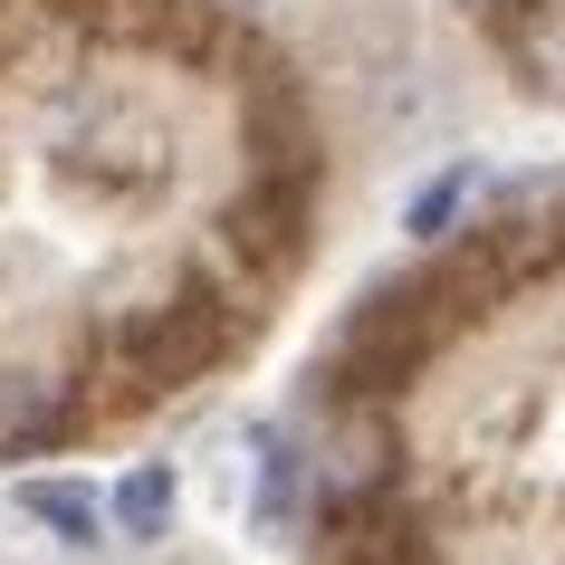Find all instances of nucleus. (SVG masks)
Segmentation results:
<instances>
[{
  "instance_id": "nucleus-7",
  "label": "nucleus",
  "mask_w": 565,
  "mask_h": 565,
  "mask_svg": "<svg viewBox=\"0 0 565 565\" xmlns=\"http://www.w3.org/2000/svg\"><path fill=\"white\" fill-rule=\"evenodd\" d=\"M116 527L135 536V546H153V536L173 527V470H153V460H145V470H125L116 479Z\"/></svg>"
},
{
  "instance_id": "nucleus-6",
  "label": "nucleus",
  "mask_w": 565,
  "mask_h": 565,
  "mask_svg": "<svg viewBox=\"0 0 565 565\" xmlns=\"http://www.w3.org/2000/svg\"><path fill=\"white\" fill-rule=\"evenodd\" d=\"M20 508H30L58 546H96V499L77 489V479H30V489H20Z\"/></svg>"
},
{
  "instance_id": "nucleus-10",
  "label": "nucleus",
  "mask_w": 565,
  "mask_h": 565,
  "mask_svg": "<svg viewBox=\"0 0 565 565\" xmlns=\"http://www.w3.org/2000/svg\"><path fill=\"white\" fill-rule=\"evenodd\" d=\"M298 489H307V460L288 441H268L259 450V518L268 527H288V518H298Z\"/></svg>"
},
{
  "instance_id": "nucleus-9",
  "label": "nucleus",
  "mask_w": 565,
  "mask_h": 565,
  "mask_svg": "<svg viewBox=\"0 0 565 565\" xmlns=\"http://www.w3.org/2000/svg\"><path fill=\"white\" fill-rule=\"evenodd\" d=\"M470 192H479V163H450L441 182H422L413 192V239H450V221H460Z\"/></svg>"
},
{
  "instance_id": "nucleus-4",
  "label": "nucleus",
  "mask_w": 565,
  "mask_h": 565,
  "mask_svg": "<svg viewBox=\"0 0 565 565\" xmlns=\"http://www.w3.org/2000/svg\"><path fill=\"white\" fill-rule=\"evenodd\" d=\"M393 460H403L393 413L374 403V393H345V413H335V431H327V489L345 508H364V499H384V489H393Z\"/></svg>"
},
{
  "instance_id": "nucleus-2",
  "label": "nucleus",
  "mask_w": 565,
  "mask_h": 565,
  "mask_svg": "<svg viewBox=\"0 0 565 565\" xmlns=\"http://www.w3.org/2000/svg\"><path fill=\"white\" fill-rule=\"evenodd\" d=\"M231 335H249V317H231V307L211 298V278H182L173 298L135 307V317H125V335H116V384H125V403L192 384L202 364L231 355Z\"/></svg>"
},
{
  "instance_id": "nucleus-5",
  "label": "nucleus",
  "mask_w": 565,
  "mask_h": 565,
  "mask_svg": "<svg viewBox=\"0 0 565 565\" xmlns=\"http://www.w3.org/2000/svg\"><path fill=\"white\" fill-rule=\"evenodd\" d=\"M67 431V393L49 384V374H0V460H20V450H39V441H58Z\"/></svg>"
},
{
  "instance_id": "nucleus-8",
  "label": "nucleus",
  "mask_w": 565,
  "mask_h": 565,
  "mask_svg": "<svg viewBox=\"0 0 565 565\" xmlns=\"http://www.w3.org/2000/svg\"><path fill=\"white\" fill-rule=\"evenodd\" d=\"M518 49H527L536 87H565V0H527V20H518Z\"/></svg>"
},
{
  "instance_id": "nucleus-3",
  "label": "nucleus",
  "mask_w": 565,
  "mask_h": 565,
  "mask_svg": "<svg viewBox=\"0 0 565 565\" xmlns=\"http://www.w3.org/2000/svg\"><path fill=\"white\" fill-rule=\"evenodd\" d=\"M307 221H317V173H259L231 211H221V249H231L239 268L278 278V268H298Z\"/></svg>"
},
{
  "instance_id": "nucleus-1",
  "label": "nucleus",
  "mask_w": 565,
  "mask_h": 565,
  "mask_svg": "<svg viewBox=\"0 0 565 565\" xmlns=\"http://www.w3.org/2000/svg\"><path fill=\"white\" fill-rule=\"evenodd\" d=\"M450 327H460V317H450V298L431 288V268H422V278H393V288H374V298L355 307V327L335 335L327 384L335 393H374V403H384L403 374H422V364L450 345Z\"/></svg>"
}]
</instances>
